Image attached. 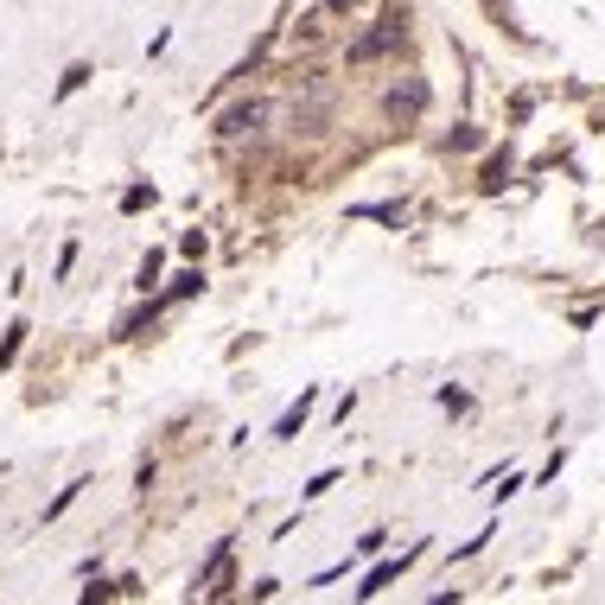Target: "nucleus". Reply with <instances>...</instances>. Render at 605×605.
<instances>
[{"instance_id": "obj_3", "label": "nucleus", "mask_w": 605, "mask_h": 605, "mask_svg": "<svg viewBox=\"0 0 605 605\" xmlns=\"http://www.w3.org/2000/svg\"><path fill=\"white\" fill-rule=\"evenodd\" d=\"M306 402H313V395H300V408H287V414H281V427H274L281 440H293V434H300V421H306Z\"/></svg>"}, {"instance_id": "obj_1", "label": "nucleus", "mask_w": 605, "mask_h": 605, "mask_svg": "<svg viewBox=\"0 0 605 605\" xmlns=\"http://www.w3.org/2000/svg\"><path fill=\"white\" fill-rule=\"evenodd\" d=\"M402 32H408V20H402V13L389 7L383 20H376V26H370V32H363V39L351 45V64H376V58H389V51L402 45Z\"/></svg>"}, {"instance_id": "obj_4", "label": "nucleus", "mask_w": 605, "mask_h": 605, "mask_svg": "<svg viewBox=\"0 0 605 605\" xmlns=\"http://www.w3.org/2000/svg\"><path fill=\"white\" fill-rule=\"evenodd\" d=\"M395 574H402V561H383V567L370 574V586H357V593H363V599H370V593H383V586H389Z\"/></svg>"}, {"instance_id": "obj_6", "label": "nucleus", "mask_w": 605, "mask_h": 605, "mask_svg": "<svg viewBox=\"0 0 605 605\" xmlns=\"http://www.w3.org/2000/svg\"><path fill=\"white\" fill-rule=\"evenodd\" d=\"M504 179H510V160H491V166H484V185H491V192H497Z\"/></svg>"}, {"instance_id": "obj_7", "label": "nucleus", "mask_w": 605, "mask_h": 605, "mask_svg": "<svg viewBox=\"0 0 605 605\" xmlns=\"http://www.w3.org/2000/svg\"><path fill=\"white\" fill-rule=\"evenodd\" d=\"M325 7H338V13H344V7H351V0H325Z\"/></svg>"}, {"instance_id": "obj_5", "label": "nucleus", "mask_w": 605, "mask_h": 605, "mask_svg": "<svg viewBox=\"0 0 605 605\" xmlns=\"http://www.w3.org/2000/svg\"><path fill=\"white\" fill-rule=\"evenodd\" d=\"M421 102H427V90H421V83H408V90H395V96H389V109H408V115H414Z\"/></svg>"}, {"instance_id": "obj_2", "label": "nucleus", "mask_w": 605, "mask_h": 605, "mask_svg": "<svg viewBox=\"0 0 605 605\" xmlns=\"http://www.w3.org/2000/svg\"><path fill=\"white\" fill-rule=\"evenodd\" d=\"M262 102H249V109H230V115H223V134H255V128H262Z\"/></svg>"}]
</instances>
